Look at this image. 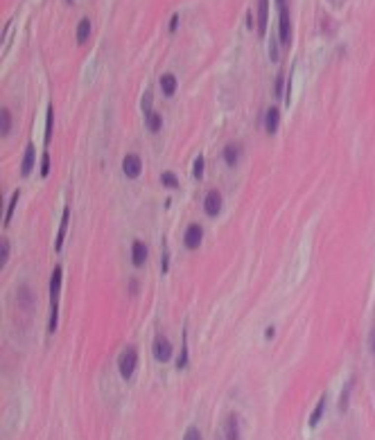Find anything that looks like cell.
Here are the masks:
<instances>
[{
    "instance_id": "obj_1",
    "label": "cell",
    "mask_w": 375,
    "mask_h": 440,
    "mask_svg": "<svg viewBox=\"0 0 375 440\" xmlns=\"http://www.w3.org/2000/svg\"><path fill=\"white\" fill-rule=\"evenodd\" d=\"M61 278H64V269L61 266H54L52 278H50V321H48V330L52 334L57 330V321H59V292H61Z\"/></svg>"
},
{
    "instance_id": "obj_2",
    "label": "cell",
    "mask_w": 375,
    "mask_h": 440,
    "mask_svg": "<svg viewBox=\"0 0 375 440\" xmlns=\"http://www.w3.org/2000/svg\"><path fill=\"white\" fill-rule=\"evenodd\" d=\"M136 364H138V355H136V350L134 348H124L122 355H120V359H118L120 375H122L124 379H131V375H134V370H136Z\"/></svg>"
},
{
    "instance_id": "obj_3",
    "label": "cell",
    "mask_w": 375,
    "mask_h": 440,
    "mask_svg": "<svg viewBox=\"0 0 375 440\" xmlns=\"http://www.w3.org/2000/svg\"><path fill=\"white\" fill-rule=\"evenodd\" d=\"M154 357H156V361H161V364H167V361L172 359V343H170V339H165L163 334H158L154 341Z\"/></svg>"
},
{
    "instance_id": "obj_4",
    "label": "cell",
    "mask_w": 375,
    "mask_h": 440,
    "mask_svg": "<svg viewBox=\"0 0 375 440\" xmlns=\"http://www.w3.org/2000/svg\"><path fill=\"white\" fill-rule=\"evenodd\" d=\"M222 203H224V199H222L220 190H210L208 194H206V201H204V210L208 217H217L222 212Z\"/></svg>"
},
{
    "instance_id": "obj_5",
    "label": "cell",
    "mask_w": 375,
    "mask_h": 440,
    "mask_svg": "<svg viewBox=\"0 0 375 440\" xmlns=\"http://www.w3.org/2000/svg\"><path fill=\"white\" fill-rule=\"evenodd\" d=\"M201 239H204V228H201L199 223H190L186 230V237H183V244L190 251H194V249H199Z\"/></svg>"
},
{
    "instance_id": "obj_6",
    "label": "cell",
    "mask_w": 375,
    "mask_h": 440,
    "mask_svg": "<svg viewBox=\"0 0 375 440\" xmlns=\"http://www.w3.org/2000/svg\"><path fill=\"white\" fill-rule=\"evenodd\" d=\"M122 172H124V176H127V179H138L140 172H143L140 156H136V154L124 156V160H122Z\"/></svg>"
},
{
    "instance_id": "obj_7",
    "label": "cell",
    "mask_w": 375,
    "mask_h": 440,
    "mask_svg": "<svg viewBox=\"0 0 375 440\" xmlns=\"http://www.w3.org/2000/svg\"><path fill=\"white\" fill-rule=\"evenodd\" d=\"M278 37H280V41H283V45H290V41H292V23H290V11H287V7L280 9Z\"/></svg>"
},
{
    "instance_id": "obj_8",
    "label": "cell",
    "mask_w": 375,
    "mask_h": 440,
    "mask_svg": "<svg viewBox=\"0 0 375 440\" xmlns=\"http://www.w3.org/2000/svg\"><path fill=\"white\" fill-rule=\"evenodd\" d=\"M68 221H70V208L66 206L64 215H61L59 230H57V242H54V251H57V253H61V249H64V239H66V233H68Z\"/></svg>"
},
{
    "instance_id": "obj_9",
    "label": "cell",
    "mask_w": 375,
    "mask_h": 440,
    "mask_svg": "<svg viewBox=\"0 0 375 440\" xmlns=\"http://www.w3.org/2000/svg\"><path fill=\"white\" fill-rule=\"evenodd\" d=\"M147 246L145 242H140V239H136L134 244H131V262H134V266H143L147 262Z\"/></svg>"
},
{
    "instance_id": "obj_10",
    "label": "cell",
    "mask_w": 375,
    "mask_h": 440,
    "mask_svg": "<svg viewBox=\"0 0 375 440\" xmlns=\"http://www.w3.org/2000/svg\"><path fill=\"white\" fill-rule=\"evenodd\" d=\"M278 124H280V111L278 106H271V109H267V115H264V129H267L269 136L278 131Z\"/></svg>"
},
{
    "instance_id": "obj_11",
    "label": "cell",
    "mask_w": 375,
    "mask_h": 440,
    "mask_svg": "<svg viewBox=\"0 0 375 440\" xmlns=\"http://www.w3.org/2000/svg\"><path fill=\"white\" fill-rule=\"evenodd\" d=\"M224 436H226V440H240V422H237V415L230 413L228 418H226Z\"/></svg>"
},
{
    "instance_id": "obj_12",
    "label": "cell",
    "mask_w": 375,
    "mask_h": 440,
    "mask_svg": "<svg viewBox=\"0 0 375 440\" xmlns=\"http://www.w3.org/2000/svg\"><path fill=\"white\" fill-rule=\"evenodd\" d=\"M267 14H269L267 0H260L258 2V32H260V37L267 32Z\"/></svg>"
},
{
    "instance_id": "obj_13",
    "label": "cell",
    "mask_w": 375,
    "mask_h": 440,
    "mask_svg": "<svg viewBox=\"0 0 375 440\" xmlns=\"http://www.w3.org/2000/svg\"><path fill=\"white\" fill-rule=\"evenodd\" d=\"M161 90H163V95L165 97H172L174 93H177V77L172 73H165L161 77Z\"/></svg>"
},
{
    "instance_id": "obj_14",
    "label": "cell",
    "mask_w": 375,
    "mask_h": 440,
    "mask_svg": "<svg viewBox=\"0 0 375 440\" xmlns=\"http://www.w3.org/2000/svg\"><path fill=\"white\" fill-rule=\"evenodd\" d=\"M34 145H27L25 149V156H23V163H21V174L23 176H30V172H32L34 167Z\"/></svg>"
},
{
    "instance_id": "obj_15",
    "label": "cell",
    "mask_w": 375,
    "mask_h": 440,
    "mask_svg": "<svg viewBox=\"0 0 375 440\" xmlns=\"http://www.w3.org/2000/svg\"><path fill=\"white\" fill-rule=\"evenodd\" d=\"M240 154H242V149H240V145H235V143H230V145H226L224 147V163L226 165H233L237 163V158H240Z\"/></svg>"
},
{
    "instance_id": "obj_16",
    "label": "cell",
    "mask_w": 375,
    "mask_h": 440,
    "mask_svg": "<svg viewBox=\"0 0 375 440\" xmlns=\"http://www.w3.org/2000/svg\"><path fill=\"white\" fill-rule=\"evenodd\" d=\"M91 37V21L88 18H81L79 25H77V43H86Z\"/></svg>"
},
{
    "instance_id": "obj_17",
    "label": "cell",
    "mask_w": 375,
    "mask_h": 440,
    "mask_svg": "<svg viewBox=\"0 0 375 440\" xmlns=\"http://www.w3.org/2000/svg\"><path fill=\"white\" fill-rule=\"evenodd\" d=\"M323 411H326V395H321V398H319V404H316L314 411H312V415H310V427H316V424H319V420H321Z\"/></svg>"
},
{
    "instance_id": "obj_18",
    "label": "cell",
    "mask_w": 375,
    "mask_h": 440,
    "mask_svg": "<svg viewBox=\"0 0 375 440\" xmlns=\"http://www.w3.org/2000/svg\"><path fill=\"white\" fill-rule=\"evenodd\" d=\"M18 302H21V307L23 309H32V305H34V298H32V292L27 289V287H21L18 289Z\"/></svg>"
},
{
    "instance_id": "obj_19",
    "label": "cell",
    "mask_w": 375,
    "mask_h": 440,
    "mask_svg": "<svg viewBox=\"0 0 375 440\" xmlns=\"http://www.w3.org/2000/svg\"><path fill=\"white\" fill-rule=\"evenodd\" d=\"M145 120H147V129H150L151 133L161 131V127H163V117L158 115V113H154V111H151L150 115H145Z\"/></svg>"
},
{
    "instance_id": "obj_20",
    "label": "cell",
    "mask_w": 375,
    "mask_h": 440,
    "mask_svg": "<svg viewBox=\"0 0 375 440\" xmlns=\"http://www.w3.org/2000/svg\"><path fill=\"white\" fill-rule=\"evenodd\" d=\"M52 122H54V109H52V104H50L48 117H45V145H50V140H52Z\"/></svg>"
},
{
    "instance_id": "obj_21",
    "label": "cell",
    "mask_w": 375,
    "mask_h": 440,
    "mask_svg": "<svg viewBox=\"0 0 375 440\" xmlns=\"http://www.w3.org/2000/svg\"><path fill=\"white\" fill-rule=\"evenodd\" d=\"M18 196H21V192H14L11 194V201H9V210L5 212V226H9L11 223V217H14V210H16V203H18Z\"/></svg>"
},
{
    "instance_id": "obj_22",
    "label": "cell",
    "mask_w": 375,
    "mask_h": 440,
    "mask_svg": "<svg viewBox=\"0 0 375 440\" xmlns=\"http://www.w3.org/2000/svg\"><path fill=\"white\" fill-rule=\"evenodd\" d=\"M0 117H2V136L11 131V113L7 106H2V111H0Z\"/></svg>"
},
{
    "instance_id": "obj_23",
    "label": "cell",
    "mask_w": 375,
    "mask_h": 440,
    "mask_svg": "<svg viewBox=\"0 0 375 440\" xmlns=\"http://www.w3.org/2000/svg\"><path fill=\"white\" fill-rule=\"evenodd\" d=\"M269 57H271L273 64H278V32L271 37V41H269Z\"/></svg>"
},
{
    "instance_id": "obj_24",
    "label": "cell",
    "mask_w": 375,
    "mask_h": 440,
    "mask_svg": "<svg viewBox=\"0 0 375 440\" xmlns=\"http://www.w3.org/2000/svg\"><path fill=\"white\" fill-rule=\"evenodd\" d=\"M350 388H353V382H348L346 386H343V391H341V400H339V411H346L348 408V393H350Z\"/></svg>"
},
{
    "instance_id": "obj_25",
    "label": "cell",
    "mask_w": 375,
    "mask_h": 440,
    "mask_svg": "<svg viewBox=\"0 0 375 440\" xmlns=\"http://www.w3.org/2000/svg\"><path fill=\"white\" fill-rule=\"evenodd\" d=\"M188 364V339L183 336V345H181V355H179V361H177V368L179 370H183Z\"/></svg>"
},
{
    "instance_id": "obj_26",
    "label": "cell",
    "mask_w": 375,
    "mask_h": 440,
    "mask_svg": "<svg viewBox=\"0 0 375 440\" xmlns=\"http://www.w3.org/2000/svg\"><path fill=\"white\" fill-rule=\"evenodd\" d=\"M161 183L165 187H179V181H177V176L172 174V172H163V174H161Z\"/></svg>"
},
{
    "instance_id": "obj_27",
    "label": "cell",
    "mask_w": 375,
    "mask_h": 440,
    "mask_svg": "<svg viewBox=\"0 0 375 440\" xmlns=\"http://www.w3.org/2000/svg\"><path fill=\"white\" fill-rule=\"evenodd\" d=\"M204 165H206V160H204V156H197V160H194V170H192V176L194 179H201L204 176Z\"/></svg>"
},
{
    "instance_id": "obj_28",
    "label": "cell",
    "mask_w": 375,
    "mask_h": 440,
    "mask_svg": "<svg viewBox=\"0 0 375 440\" xmlns=\"http://www.w3.org/2000/svg\"><path fill=\"white\" fill-rule=\"evenodd\" d=\"M151 102H154L151 90H147L145 95H143V111H145V115H150V113H151Z\"/></svg>"
},
{
    "instance_id": "obj_29",
    "label": "cell",
    "mask_w": 375,
    "mask_h": 440,
    "mask_svg": "<svg viewBox=\"0 0 375 440\" xmlns=\"http://www.w3.org/2000/svg\"><path fill=\"white\" fill-rule=\"evenodd\" d=\"M183 440H204V438H201V434H199V429H194V427H190V429L186 431V436H183Z\"/></svg>"
},
{
    "instance_id": "obj_30",
    "label": "cell",
    "mask_w": 375,
    "mask_h": 440,
    "mask_svg": "<svg viewBox=\"0 0 375 440\" xmlns=\"http://www.w3.org/2000/svg\"><path fill=\"white\" fill-rule=\"evenodd\" d=\"M50 174V156L48 154H43V163H41V179H45V176Z\"/></svg>"
},
{
    "instance_id": "obj_31",
    "label": "cell",
    "mask_w": 375,
    "mask_h": 440,
    "mask_svg": "<svg viewBox=\"0 0 375 440\" xmlns=\"http://www.w3.org/2000/svg\"><path fill=\"white\" fill-rule=\"evenodd\" d=\"M7 257H9V242H7V239H2V257H0V266H5Z\"/></svg>"
},
{
    "instance_id": "obj_32",
    "label": "cell",
    "mask_w": 375,
    "mask_h": 440,
    "mask_svg": "<svg viewBox=\"0 0 375 440\" xmlns=\"http://www.w3.org/2000/svg\"><path fill=\"white\" fill-rule=\"evenodd\" d=\"M273 93H276V97H280L283 95V77H276V84H273Z\"/></svg>"
},
{
    "instance_id": "obj_33",
    "label": "cell",
    "mask_w": 375,
    "mask_h": 440,
    "mask_svg": "<svg viewBox=\"0 0 375 440\" xmlns=\"http://www.w3.org/2000/svg\"><path fill=\"white\" fill-rule=\"evenodd\" d=\"M167 271V249H165V242H163V273Z\"/></svg>"
},
{
    "instance_id": "obj_34",
    "label": "cell",
    "mask_w": 375,
    "mask_h": 440,
    "mask_svg": "<svg viewBox=\"0 0 375 440\" xmlns=\"http://www.w3.org/2000/svg\"><path fill=\"white\" fill-rule=\"evenodd\" d=\"M177 25H179V16L174 14V16H172V21H170V32H174V30H177Z\"/></svg>"
},
{
    "instance_id": "obj_35",
    "label": "cell",
    "mask_w": 375,
    "mask_h": 440,
    "mask_svg": "<svg viewBox=\"0 0 375 440\" xmlns=\"http://www.w3.org/2000/svg\"><path fill=\"white\" fill-rule=\"evenodd\" d=\"M369 345H371V350H373V355H375V328L371 330V339H369Z\"/></svg>"
},
{
    "instance_id": "obj_36",
    "label": "cell",
    "mask_w": 375,
    "mask_h": 440,
    "mask_svg": "<svg viewBox=\"0 0 375 440\" xmlns=\"http://www.w3.org/2000/svg\"><path fill=\"white\" fill-rule=\"evenodd\" d=\"M276 2H278V7H280V9H283V7H287V5H285V0H276Z\"/></svg>"
}]
</instances>
